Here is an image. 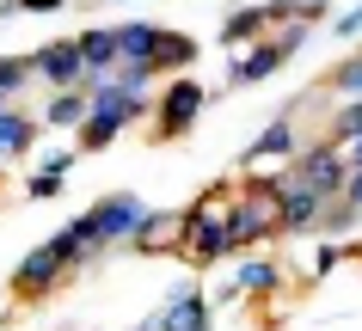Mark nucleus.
Here are the masks:
<instances>
[{
    "label": "nucleus",
    "instance_id": "1",
    "mask_svg": "<svg viewBox=\"0 0 362 331\" xmlns=\"http://www.w3.org/2000/svg\"><path fill=\"white\" fill-rule=\"evenodd\" d=\"M228 215H233V191H209V203H197V209L185 215V239H178V246H185L197 264H215L221 252H233Z\"/></svg>",
    "mask_w": 362,
    "mask_h": 331
},
{
    "label": "nucleus",
    "instance_id": "2",
    "mask_svg": "<svg viewBox=\"0 0 362 331\" xmlns=\"http://www.w3.org/2000/svg\"><path fill=\"white\" fill-rule=\"evenodd\" d=\"M270 227H283V184H246V191L233 196L228 239L233 246H252V239H264Z\"/></svg>",
    "mask_w": 362,
    "mask_h": 331
},
{
    "label": "nucleus",
    "instance_id": "3",
    "mask_svg": "<svg viewBox=\"0 0 362 331\" xmlns=\"http://www.w3.org/2000/svg\"><path fill=\"white\" fill-rule=\"evenodd\" d=\"M86 221H93L98 246H117V239H135V227L148 221V203L135 191H117V196H105L98 209H86Z\"/></svg>",
    "mask_w": 362,
    "mask_h": 331
},
{
    "label": "nucleus",
    "instance_id": "4",
    "mask_svg": "<svg viewBox=\"0 0 362 331\" xmlns=\"http://www.w3.org/2000/svg\"><path fill=\"white\" fill-rule=\"evenodd\" d=\"M197 111H203V86L197 80H172L166 92H160V123H153V136H185L197 123Z\"/></svg>",
    "mask_w": 362,
    "mask_h": 331
},
{
    "label": "nucleus",
    "instance_id": "5",
    "mask_svg": "<svg viewBox=\"0 0 362 331\" xmlns=\"http://www.w3.org/2000/svg\"><path fill=\"white\" fill-rule=\"evenodd\" d=\"M325 203H332V196H325L313 178H301V172L283 178V227H313V221H325Z\"/></svg>",
    "mask_w": 362,
    "mask_h": 331
},
{
    "label": "nucleus",
    "instance_id": "6",
    "mask_svg": "<svg viewBox=\"0 0 362 331\" xmlns=\"http://www.w3.org/2000/svg\"><path fill=\"white\" fill-rule=\"evenodd\" d=\"M31 68H37L56 92H68V86H80V80H93V74H86V56H80V37H74V43H49V49H37V56H31Z\"/></svg>",
    "mask_w": 362,
    "mask_h": 331
},
{
    "label": "nucleus",
    "instance_id": "7",
    "mask_svg": "<svg viewBox=\"0 0 362 331\" xmlns=\"http://www.w3.org/2000/svg\"><path fill=\"white\" fill-rule=\"evenodd\" d=\"M301 49V31H283V37H270V43H258V56H246V61H233L228 68V80L233 86H252V80H264V74H276L288 56Z\"/></svg>",
    "mask_w": 362,
    "mask_h": 331
},
{
    "label": "nucleus",
    "instance_id": "8",
    "mask_svg": "<svg viewBox=\"0 0 362 331\" xmlns=\"http://www.w3.org/2000/svg\"><path fill=\"white\" fill-rule=\"evenodd\" d=\"M62 270H68V258H62L56 246H37V252L13 270V294H43L49 282H62Z\"/></svg>",
    "mask_w": 362,
    "mask_h": 331
},
{
    "label": "nucleus",
    "instance_id": "9",
    "mask_svg": "<svg viewBox=\"0 0 362 331\" xmlns=\"http://www.w3.org/2000/svg\"><path fill=\"white\" fill-rule=\"evenodd\" d=\"M172 234L185 239V215H178V209H148V221L135 227L129 246H135V252H166V239H172Z\"/></svg>",
    "mask_w": 362,
    "mask_h": 331
},
{
    "label": "nucleus",
    "instance_id": "10",
    "mask_svg": "<svg viewBox=\"0 0 362 331\" xmlns=\"http://www.w3.org/2000/svg\"><path fill=\"white\" fill-rule=\"evenodd\" d=\"M80 56H86V74L105 80V74L123 68V43H117V31H86L80 37Z\"/></svg>",
    "mask_w": 362,
    "mask_h": 331
},
{
    "label": "nucleus",
    "instance_id": "11",
    "mask_svg": "<svg viewBox=\"0 0 362 331\" xmlns=\"http://www.w3.org/2000/svg\"><path fill=\"white\" fill-rule=\"evenodd\" d=\"M160 331H209V307H203V294L197 289H178L166 301V325Z\"/></svg>",
    "mask_w": 362,
    "mask_h": 331
},
{
    "label": "nucleus",
    "instance_id": "12",
    "mask_svg": "<svg viewBox=\"0 0 362 331\" xmlns=\"http://www.w3.org/2000/svg\"><path fill=\"white\" fill-rule=\"evenodd\" d=\"M86 117H93V92H80V86L56 92V98H49V111H43V123H56V129H80Z\"/></svg>",
    "mask_w": 362,
    "mask_h": 331
},
{
    "label": "nucleus",
    "instance_id": "13",
    "mask_svg": "<svg viewBox=\"0 0 362 331\" xmlns=\"http://www.w3.org/2000/svg\"><path fill=\"white\" fill-rule=\"evenodd\" d=\"M117 43H123V61H148L153 68V49H160V25H123V31H117ZM153 74H160V68H153Z\"/></svg>",
    "mask_w": 362,
    "mask_h": 331
},
{
    "label": "nucleus",
    "instance_id": "14",
    "mask_svg": "<svg viewBox=\"0 0 362 331\" xmlns=\"http://www.w3.org/2000/svg\"><path fill=\"white\" fill-rule=\"evenodd\" d=\"M191 61H197V43L185 37V31H160V49H153V68H160V74L191 68Z\"/></svg>",
    "mask_w": 362,
    "mask_h": 331
},
{
    "label": "nucleus",
    "instance_id": "15",
    "mask_svg": "<svg viewBox=\"0 0 362 331\" xmlns=\"http://www.w3.org/2000/svg\"><path fill=\"white\" fill-rule=\"evenodd\" d=\"M31 136H37V123L19 117V111H0V160H13L31 148Z\"/></svg>",
    "mask_w": 362,
    "mask_h": 331
},
{
    "label": "nucleus",
    "instance_id": "16",
    "mask_svg": "<svg viewBox=\"0 0 362 331\" xmlns=\"http://www.w3.org/2000/svg\"><path fill=\"white\" fill-rule=\"evenodd\" d=\"M270 19H276V13H270L264 0H252V6H240V13H233V19H228V25H221V37H228V43H246V37H252V31H264V25H270Z\"/></svg>",
    "mask_w": 362,
    "mask_h": 331
},
{
    "label": "nucleus",
    "instance_id": "17",
    "mask_svg": "<svg viewBox=\"0 0 362 331\" xmlns=\"http://www.w3.org/2000/svg\"><path fill=\"white\" fill-rule=\"evenodd\" d=\"M288 154H295V129H288V117H276L264 136L252 141V160H288Z\"/></svg>",
    "mask_w": 362,
    "mask_h": 331
},
{
    "label": "nucleus",
    "instance_id": "18",
    "mask_svg": "<svg viewBox=\"0 0 362 331\" xmlns=\"http://www.w3.org/2000/svg\"><path fill=\"white\" fill-rule=\"evenodd\" d=\"M276 282H283V270H276L270 258H252L246 270H240V282H233V289H276Z\"/></svg>",
    "mask_w": 362,
    "mask_h": 331
},
{
    "label": "nucleus",
    "instance_id": "19",
    "mask_svg": "<svg viewBox=\"0 0 362 331\" xmlns=\"http://www.w3.org/2000/svg\"><path fill=\"white\" fill-rule=\"evenodd\" d=\"M332 92H344V98H362V56H350L344 68H332Z\"/></svg>",
    "mask_w": 362,
    "mask_h": 331
},
{
    "label": "nucleus",
    "instance_id": "20",
    "mask_svg": "<svg viewBox=\"0 0 362 331\" xmlns=\"http://www.w3.org/2000/svg\"><path fill=\"white\" fill-rule=\"evenodd\" d=\"M31 74H37L31 61H19V56H0V92H6V98L19 92V86H25V80H31Z\"/></svg>",
    "mask_w": 362,
    "mask_h": 331
},
{
    "label": "nucleus",
    "instance_id": "21",
    "mask_svg": "<svg viewBox=\"0 0 362 331\" xmlns=\"http://www.w3.org/2000/svg\"><path fill=\"white\" fill-rule=\"evenodd\" d=\"M62 0H6L0 6V19H19V13H56Z\"/></svg>",
    "mask_w": 362,
    "mask_h": 331
},
{
    "label": "nucleus",
    "instance_id": "22",
    "mask_svg": "<svg viewBox=\"0 0 362 331\" xmlns=\"http://www.w3.org/2000/svg\"><path fill=\"white\" fill-rule=\"evenodd\" d=\"M62 191V172H37V178H31V196H37V203H43V196H56Z\"/></svg>",
    "mask_w": 362,
    "mask_h": 331
},
{
    "label": "nucleus",
    "instance_id": "23",
    "mask_svg": "<svg viewBox=\"0 0 362 331\" xmlns=\"http://www.w3.org/2000/svg\"><path fill=\"white\" fill-rule=\"evenodd\" d=\"M68 166H74V148H49L43 154V172H68Z\"/></svg>",
    "mask_w": 362,
    "mask_h": 331
},
{
    "label": "nucleus",
    "instance_id": "24",
    "mask_svg": "<svg viewBox=\"0 0 362 331\" xmlns=\"http://www.w3.org/2000/svg\"><path fill=\"white\" fill-rule=\"evenodd\" d=\"M344 160H350V172H362V129L344 141Z\"/></svg>",
    "mask_w": 362,
    "mask_h": 331
},
{
    "label": "nucleus",
    "instance_id": "25",
    "mask_svg": "<svg viewBox=\"0 0 362 331\" xmlns=\"http://www.w3.org/2000/svg\"><path fill=\"white\" fill-rule=\"evenodd\" d=\"M344 203L362 215V172H350V184H344Z\"/></svg>",
    "mask_w": 362,
    "mask_h": 331
},
{
    "label": "nucleus",
    "instance_id": "26",
    "mask_svg": "<svg viewBox=\"0 0 362 331\" xmlns=\"http://www.w3.org/2000/svg\"><path fill=\"white\" fill-rule=\"evenodd\" d=\"M338 31H344V37H356V31H362V6H356V13H344V19H338Z\"/></svg>",
    "mask_w": 362,
    "mask_h": 331
},
{
    "label": "nucleus",
    "instance_id": "27",
    "mask_svg": "<svg viewBox=\"0 0 362 331\" xmlns=\"http://www.w3.org/2000/svg\"><path fill=\"white\" fill-rule=\"evenodd\" d=\"M0 111H6V92H0Z\"/></svg>",
    "mask_w": 362,
    "mask_h": 331
}]
</instances>
